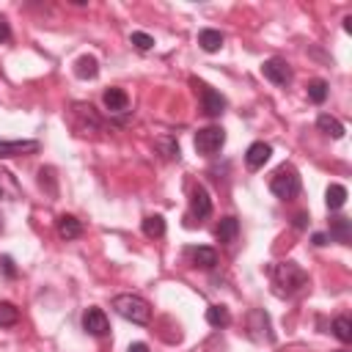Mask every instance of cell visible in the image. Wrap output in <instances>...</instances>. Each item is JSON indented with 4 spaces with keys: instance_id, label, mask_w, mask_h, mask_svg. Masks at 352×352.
<instances>
[{
    "instance_id": "cell-27",
    "label": "cell",
    "mask_w": 352,
    "mask_h": 352,
    "mask_svg": "<svg viewBox=\"0 0 352 352\" xmlns=\"http://www.w3.org/2000/svg\"><path fill=\"white\" fill-rule=\"evenodd\" d=\"M38 187L47 190L50 195H58V179L52 168H38Z\"/></svg>"
},
{
    "instance_id": "cell-5",
    "label": "cell",
    "mask_w": 352,
    "mask_h": 352,
    "mask_svg": "<svg viewBox=\"0 0 352 352\" xmlns=\"http://www.w3.org/2000/svg\"><path fill=\"white\" fill-rule=\"evenodd\" d=\"M192 85L198 88V96H201V110L206 113V116H220L223 110H226V99H223V94H217L212 85H206V82H201V80H192Z\"/></svg>"
},
{
    "instance_id": "cell-26",
    "label": "cell",
    "mask_w": 352,
    "mask_h": 352,
    "mask_svg": "<svg viewBox=\"0 0 352 352\" xmlns=\"http://www.w3.org/2000/svg\"><path fill=\"white\" fill-rule=\"evenodd\" d=\"M327 91H330V85H327L324 80H311V82H308V99H311L314 104H322V102L327 99Z\"/></svg>"
},
{
    "instance_id": "cell-8",
    "label": "cell",
    "mask_w": 352,
    "mask_h": 352,
    "mask_svg": "<svg viewBox=\"0 0 352 352\" xmlns=\"http://www.w3.org/2000/svg\"><path fill=\"white\" fill-rule=\"evenodd\" d=\"M38 148H41L38 140H0V160L28 157V154H36Z\"/></svg>"
},
{
    "instance_id": "cell-20",
    "label": "cell",
    "mask_w": 352,
    "mask_h": 352,
    "mask_svg": "<svg viewBox=\"0 0 352 352\" xmlns=\"http://www.w3.org/2000/svg\"><path fill=\"white\" fill-rule=\"evenodd\" d=\"M316 126H319V132H324V135H330L333 140H338V138H344V124H341L338 118H333V116H327V113H322V116L316 118Z\"/></svg>"
},
{
    "instance_id": "cell-10",
    "label": "cell",
    "mask_w": 352,
    "mask_h": 352,
    "mask_svg": "<svg viewBox=\"0 0 352 352\" xmlns=\"http://www.w3.org/2000/svg\"><path fill=\"white\" fill-rule=\"evenodd\" d=\"M270 154H272V146L264 143V140H256V143H250L248 151H245V165H248L250 170H258V168H264V162L270 160Z\"/></svg>"
},
{
    "instance_id": "cell-14",
    "label": "cell",
    "mask_w": 352,
    "mask_h": 352,
    "mask_svg": "<svg viewBox=\"0 0 352 352\" xmlns=\"http://www.w3.org/2000/svg\"><path fill=\"white\" fill-rule=\"evenodd\" d=\"M55 228H58V236L66 239V242L82 236V223H80L74 214H60L58 223H55Z\"/></svg>"
},
{
    "instance_id": "cell-36",
    "label": "cell",
    "mask_w": 352,
    "mask_h": 352,
    "mask_svg": "<svg viewBox=\"0 0 352 352\" xmlns=\"http://www.w3.org/2000/svg\"><path fill=\"white\" fill-rule=\"evenodd\" d=\"M0 234H3V214H0Z\"/></svg>"
},
{
    "instance_id": "cell-37",
    "label": "cell",
    "mask_w": 352,
    "mask_h": 352,
    "mask_svg": "<svg viewBox=\"0 0 352 352\" xmlns=\"http://www.w3.org/2000/svg\"><path fill=\"white\" fill-rule=\"evenodd\" d=\"M338 352H346V349H338Z\"/></svg>"
},
{
    "instance_id": "cell-19",
    "label": "cell",
    "mask_w": 352,
    "mask_h": 352,
    "mask_svg": "<svg viewBox=\"0 0 352 352\" xmlns=\"http://www.w3.org/2000/svg\"><path fill=\"white\" fill-rule=\"evenodd\" d=\"M198 47H201L204 52H217V50L223 47V33H220V30H212V28H204V30L198 33Z\"/></svg>"
},
{
    "instance_id": "cell-4",
    "label": "cell",
    "mask_w": 352,
    "mask_h": 352,
    "mask_svg": "<svg viewBox=\"0 0 352 352\" xmlns=\"http://www.w3.org/2000/svg\"><path fill=\"white\" fill-rule=\"evenodd\" d=\"M226 143V129L223 126H204L195 132V151L204 157H214Z\"/></svg>"
},
{
    "instance_id": "cell-22",
    "label": "cell",
    "mask_w": 352,
    "mask_h": 352,
    "mask_svg": "<svg viewBox=\"0 0 352 352\" xmlns=\"http://www.w3.org/2000/svg\"><path fill=\"white\" fill-rule=\"evenodd\" d=\"M324 204H327L330 212L341 209V206L346 204V187H344V184H330L327 192H324Z\"/></svg>"
},
{
    "instance_id": "cell-29",
    "label": "cell",
    "mask_w": 352,
    "mask_h": 352,
    "mask_svg": "<svg viewBox=\"0 0 352 352\" xmlns=\"http://www.w3.org/2000/svg\"><path fill=\"white\" fill-rule=\"evenodd\" d=\"M129 41H132V47L140 50V52H148V50L154 47V38H151L148 33H143V30H135V33L129 36Z\"/></svg>"
},
{
    "instance_id": "cell-34",
    "label": "cell",
    "mask_w": 352,
    "mask_h": 352,
    "mask_svg": "<svg viewBox=\"0 0 352 352\" xmlns=\"http://www.w3.org/2000/svg\"><path fill=\"white\" fill-rule=\"evenodd\" d=\"M126 352H148V346L143 344V341H135V344H129V349Z\"/></svg>"
},
{
    "instance_id": "cell-31",
    "label": "cell",
    "mask_w": 352,
    "mask_h": 352,
    "mask_svg": "<svg viewBox=\"0 0 352 352\" xmlns=\"http://www.w3.org/2000/svg\"><path fill=\"white\" fill-rule=\"evenodd\" d=\"M8 38H11V25H8L6 16H0V44L8 41Z\"/></svg>"
},
{
    "instance_id": "cell-12",
    "label": "cell",
    "mask_w": 352,
    "mask_h": 352,
    "mask_svg": "<svg viewBox=\"0 0 352 352\" xmlns=\"http://www.w3.org/2000/svg\"><path fill=\"white\" fill-rule=\"evenodd\" d=\"M248 319H250V336H253L256 341H264V338L272 341V338H275V336L270 333V316H267L264 311L256 308V311H250Z\"/></svg>"
},
{
    "instance_id": "cell-1",
    "label": "cell",
    "mask_w": 352,
    "mask_h": 352,
    "mask_svg": "<svg viewBox=\"0 0 352 352\" xmlns=\"http://www.w3.org/2000/svg\"><path fill=\"white\" fill-rule=\"evenodd\" d=\"M272 286L278 297H294L308 286V272L297 261H280L272 270Z\"/></svg>"
},
{
    "instance_id": "cell-28",
    "label": "cell",
    "mask_w": 352,
    "mask_h": 352,
    "mask_svg": "<svg viewBox=\"0 0 352 352\" xmlns=\"http://www.w3.org/2000/svg\"><path fill=\"white\" fill-rule=\"evenodd\" d=\"M157 148L162 151V157H168V160H179V143H176V138H170V135L157 138Z\"/></svg>"
},
{
    "instance_id": "cell-17",
    "label": "cell",
    "mask_w": 352,
    "mask_h": 352,
    "mask_svg": "<svg viewBox=\"0 0 352 352\" xmlns=\"http://www.w3.org/2000/svg\"><path fill=\"white\" fill-rule=\"evenodd\" d=\"M74 74H77L80 80H94V77L99 74V60H96L94 55H80V58L74 60Z\"/></svg>"
},
{
    "instance_id": "cell-35",
    "label": "cell",
    "mask_w": 352,
    "mask_h": 352,
    "mask_svg": "<svg viewBox=\"0 0 352 352\" xmlns=\"http://www.w3.org/2000/svg\"><path fill=\"white\" fill-rule=\"evenodd\" d=\"M344 30H346V33L352 30V16H344Z\"/></svg>"
},
{
    "instance_id": "cell-7",
    "label": "cell",
    "mask_w": 352,
    "mask_h": 352,
    "mask_svg": "<svg viewBox=\"0 0 352 352\" xmlns=\"http://www.w3.org/2000/svg\"><path fill=\"white\" fill-rule=\"evenodd\" d=\"M82 330H85L88 336H96V338L107 336V333H110V322H107L104 311H102V308H88V311L82 314Z\"/></svg>"
},
{
    "instance_id": "cell-24",
    "label": "cell",
    "mask_w": 352,
    "mask_h": 352,
    "mask_svg": "<svg viewBox=\"0 0 352 352\" xmlns=\"http://www.w3.org/2000/svg\"><path fill=\"white\" fill-rule=\"evenodd\" d=\"M333 333H336V338L341 344H349L352 341V322H349V316H336L333 319Z\"/></svg>"
},
{
    "instance_id": "cell-6",
    "label": "cell",
    "mask_w": 352,
    "mask_h": 352,
    "mask_svg": "<svg viewBox=\"0 0 352 352\" xmlns=\"http://www.w3.org/2000/svg\"><path fill=\"white\" fill-rule=\"evenodd\" d=\"M261 74L270 80V82H275V85H280V88H286L289 82H292V66L283 60V58H267L264 63H261Z\"/></svg>"
},
{
    "instance_id": "cell-9",
    "label": "cell",
    "mask_w": 352,
    "mask_h": 352,
    "mask_svg": "<svg viewBox=\"0 0 352 352\" xmlns=\"http://www.w3.org/2000/svg\"><path fill=\"white\" fill-rule=\"evenodd\" d=\"M190 212H192V217H198V220H204V217L212 214V198H209V192H206L204 184H195V187L190 190Z\"/></svg>"
},
{
    "instance_id": "cell-33",
    "label": "cell",
    "mask_w": 352,
    "mask_h": 352,
    "mask_svg": "<svg viewBox=\"0 0 352 352\" xmlns=\"http://www.w3.org/2000/svg\"><path fill=\"white\" fill-rule=\"evenodd\" d=\"M311 242H314L316 248H322V245H327V234H314V236H311Z\"/></svg>"
},
{
    "instance_id": "cell-30",
    "label": "cell",
    "mask_w": 352,
    "mask_h": 352,
    "mask_svg": "<svg viewBox=\"0 0 352 352\" xmlns=\"http://www.w3.org/2000/svg\"><path fill=\"white\" fill-rule=\"evenodd\" d=\"M0 267H3L6 278H16V267H14V258L11 256H0Z\"/></svg>"
},
{
    "instance_id": "cell-15",
    "label": "cell",
    "mask_w": 352,
    "mask_h": 352,
    "mask_svg": "<svg viewBox=\"0 0 352 352\" xmlns=\"http://www.w3.org/2000/svg\"><path fill=\"white\" fill-rule=\"evenodd\" d=\"M330 239L341 242V245H349L352 242V220L349 217H333L330 220Z\"/></svg>"
},
{
    "instance_id": "cell-2",
    "label": "cell",
    "mask_w": 352,
    "mask_h": 352,
    "mask_svg": "<svg viewBox=\"0 0 352 352\" xmlns=\"http://www.w3.org/2000/svg\"><path fill=\"white\" fill-rule=\"evenodd\" d=\"M113 308L126 322H135V324L151 322V305L143 297H138V294H118V297H113Z\"/></svg>"
},
{
    "instance_id": "cell-32",
    "label": "cell",
    "mask_w": 352,
    "mask_h": 352,
    "mask_svg": "<svg viewBox=\"0 0 352 352\" xmlns=\"http://www.w3.org/2000/svg\"><path fill=\"white\" fill-rule=\"evenodd\" d=\"M308 226V214L305 212H297L294 214V228H305Z\"/></svg>"
},
{
    "instance_id": "cell-13",
    "label": "cell",
    "mask_w": 352,
    "mask_h": 352,
    "mask_svg": "<svg viewBox=\"0 0 352 352\" xmlns=\"http://www.w3.org/2000/svg\"><path fill=\"white\" fill-rule=\"evenodd\" d=\"M102 102H104V107H107L110 113H124V110H129V96H126L124 88H107V91L102 94Z\"/></svg>"
},
{
    "instance_id": "cell-21",
    "label": "cell",
    "mask_w": 352,
    "mask_h": 352,
    "mask_svg": "<svg viewBox=\"0 0 352 352\" xmlns=\"http://www.w3.org/2000/svg\"><path fill=\"white\" fill-rule=\"evenodd\" d=\"M206 322H209L214 330H223V327L231 324V314H228L226 305H209V308H206Z\"/></svg>"
},
{
    "instance_id": "cell-11",
    "label": "cell",
    "mask_w": 352,
    "mask_h": 352,
    "mask_svg": "<svg viewBox=\"0 0 352 352\" xmlns=\"http://www.w3.org/2000/svg\"><path fill=\"white\" fill-rule=\"evenodd\" d=\"M0 198L3 201H19L22 198V184L8 168H0Z\"/></svg>"
},
{
    "instance_id": "cell-25",
    "label": "cell",
    "mask_w": 352,
    "mask_h": 352,
    "mask_svg": "<svg viewBox=\"0 0 352 352\" xmlns=\"http://www.w3.org/2000/svg\"><path fill=\"white\" fill-rule=\"evenodd\" d=\"M19 322V308L14 302L0 300V327H14Z\"/></svg>"
},
{
    "instance_id": "cell-16",
    "label": "cell",
    "mask_w": 352,
    "mask_h": 352,
    "mask_svg": "<svg viewBox=\"0 0 352 352\" xmlns=\"http://www.w3.org/2000/svg\"><path fill=\"white\" fill-rule=\"evenodd\" d=\"M236 234H239V220L236 217H223L220 223H217V228H214V236L223 242V245H231L234 239H236Z\"/></svg>"
},
{
    "instance_id": "cell-23",
    "label": "cell",
    "mask_w": 352,
    "mask_h": 352,
    "mask_svg": "<svg viewBox=\"0 0 352 352\" xmlns=\"http://www.w3.org/2000/svg\"><path fill=\"white\" fill-rule=\"evenodd\" d=\"M143 234L151 236V239L165 236V217H162V214H148V217H143Z\"/></svg>"
},
{
    "instance_id": "cell-3",
    "label": "cell",
    "mask_w": 352,
    "mask_h": 352,
    "mask_svg": "<svg viewBox=\"0 0 352 352\" xmlns=\"http://www.w3.org/2000/svg\"><path fill=\"white\" fill-rule=\"evenodd\" d=\"M300 187H302L300 173H297V168L289 165V162H283V165L272 173V179H270V190H272V195H278V198H283V201L294 198V195L300 192Z\"/></svg>"
},
{
    "instance_id": "cell-18",
    "label": "cell",
    "mask_w": 352,
    "mask_h": 352,
    "mask_svg": "<svg viewBox=\"0 0 352 352\" xmlns=\"http://www.w3.org/2000/svg\"><path fill=\"white\" fill-rule=\"evenodd\" d=\"M190 258L195 267H204V270H212L217 264V250L214 248H190Z\"/></svg>"
}]
</instances>
